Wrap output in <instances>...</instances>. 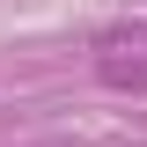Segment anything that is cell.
I'll list each match as a JSON object with an SVG mask.
<instances>
[{
	"label": "cell",
	"instance_id": "cell-1",
	"mask_svg": "<svg viewBox=\"0 0 147 147\" xmlns=\"http://www.w3.org/2000/svg\"><path fill=\"white\" fill-rule=\"evenodd\" d=\"M96 74H103L110 88H147V59H118V52H110V59H103Z\"/></svg>",
	"mask_w": 147,
	"mask_h": 147
}]
</instances>
